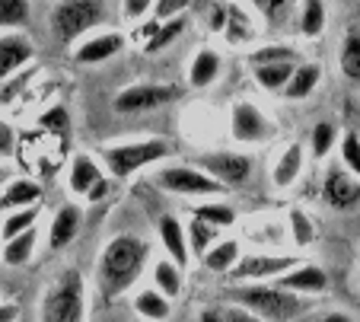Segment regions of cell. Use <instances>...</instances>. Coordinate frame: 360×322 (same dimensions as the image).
<instances>
[{"label":"cell","mask_w":360,"mask_h":322,"mask_svg":"<svg viewBox=\"0 0 360 322\" xmlns=\"http://www.w3.org/2000/svg\"><path fill=\"white\" fill-rule=\"evenodd\" d=\"M16 316H20V309L13 303H0V322H16Z\"/></svg>","instance_id":"7dc6e473"},{"label":"cell","mask_w":360,"mask_h":322,"mask_svg":"<svg viewBox=\"0 0 360 322\" xmlns=\"http://www.w3.org/2000/svg\"><path fill=\"white\" fill-rule=\"evenodd\" d=\"M35 243H39V233H35V230H29V233L10 240L7 246H4V252H0L4 265H26V262L32 259V252H35Z\"/></svg>","instance_id":"4316f807"},{"label":"cell","mask_w":360,"mask_h":322,"mask_svg":"<svg viewBox=\"0 0 360 322\" xmlns=\"http://www.w3.org/2000/svg\"><path fill=\"white\" fill-rule=\"evenodd\" d=\"M153 284H157V290H160L163 297L176 300V297L182 294V271H179L176 262L160 259L157 265H153Z\"/></svg>","instance_id":"d4e9b609"},{"label":"cell","mask_w":360,"mask_h":322,"mask_svg":"<svg viewBox=\"0 0 360 322\" xmlns=\"http://www.w3.org/2000/svg\"><path fill=\"white\" fill-rule=\"evenodd\" d=\"M105 13H109V7L96 4V0H64V4L51 7L48 22H51V32H55V39L61 45H74L83 32L99 26L105 20Z\"/></svg>","instance_id":"277c9868"},{"label":"cell","mask_w":360,"mask_h":322,"mask_svg":"<svg viewBox=\"0 0 360 322\" xmlns=\"http://www.w3.org/2000/svg\"><path fill=\"white\" fill-rule=\"evenodd\" d=\"M163 192L169 195H185V198H214V195L224 192L217 179H211L204 169H195V166H166L153 176Z\"/></svg>","instance_id":"8992f818"},{"label":"cell","mask_w":360,"mask_h":322,"mask_svg":"<svg viewBox=\"0 0 360 322\" xmlns=\"http://www.w3.org/2000/svg\"><path fill=\"white\" fill-rule=\"evenodd\" d=\"M230 128L233 137L243 144H255V141H268L271 137V124L252 103H236L230 109Z\"/></svg>","instance_id":"30bf717a"},{"label":"cell","mask_w":360,"mask_h":322,"mask_svg":"<svg viewBox=\"0 0 360 322\" xmlns=\"http://www.w3.org/2000/svg\"><path fill=\"white\" fill-rule=\"evenodd\" d=\"M338 67L351 83H360V29H351L345 35L338 51Z\"/></svg>","instance_id":"cb8c5ba5"},{"label":"cell","mask_w":360,"mask_h":322,"mask_svg":"<svg viewBox=\"0 0 360 322\" xmlns=\"http://www.w3.org/2000/svg\"><path fill=\"white\" fill-rule=\"evenodd\" d=\"M293 70H297V64L293 61H284V64H265V67H252V74H255V80L262 83L265 89H284L287 83H290Z\"/></svg>","instance_id":"83f0119b"},{"label":"cell","mask_w":360,"mask_h":322,"mask_svg":"<svg viewBox=\"0 0 360 322\" xmlns=\"http://www.w3.org/2000/svg\"><path fill=\"white\" fill-rule=\"evenodd\" d=\"M182 29H185V16H179V20H169V22H163V26L157 29V32L150 35V41H147V51L150 55H157V51H163L166 45H172V41L182 35Z\"/></svg>","instance_id":"836d02e7"},{"label":"cell","mask_w":360,"mask_h":322,"mask_svg":"<svg viewBox=\"0 0 360 322\" xmlns=\"http://www.w3.org/2000/svg\"><path fill=\"white\" fill-rule=\"evenodd\" d=\"M198 163H201V169L211 179H217L220 186H243L252 169V160L245 153H226V150L204 153Z\"/></svg>","instance_id":"9c48e42d"},{"label":"cell","mask_w":360,"mask_h":322,"mask_svg":"<svg viewBox=\"0 0 360 322\" xmlns=\"http://www.w3.org/2000/svg\"><path fill=\"white\" fill-rule=\"evenodd\" d=\"M35 58V45L20 32L0 35V86Z\"/></svg>","instance_id":"8fae6325"},{"label":"cell","mask_w":360,"mask_h":322,"mask_svg":"<svg viewBox=\"0 0 360 322\" xmlns=\"http://www.w3.org/2000/svg\"><path fill=\"white\" fill-rule=\"evenodd\" d=\"M150 259V243L143 236L122 233L102 246L99 262H96V281L105 300L122 297L128 288L143 274V265Z\"/></svg>","instance_id":"6da1fadb"},{"label":"cell","mask_w":360,"mask_h":322,"mask_svg":"<svg viewBox=\"0 0 360 322\" xmlns=\"http://www.w3.org/2000/svg\"><path fill=\"white\" fill-rule=\"evenodd\" d=\"M284 61H297V51L290 45H265L252 55V67H265V64H284Z\"/></svg>","instance_id":"d590c367"},{"label":"cell","mask_w":360,"mask_h":322,"mask_svg":"<svg viewBox=\"0 0 360 322\" xmlns=\"http://www.w3.org/2000/svg\"><path fill=\"white\" fill-rule=\"evenodd\" d=\"M102 166L96 163V157H89V153H80V157H74V163H70V172H68V186L74 195H80V198H89L93 195V188L102 182Z\"/></svg>","instance_id":"9a60e30c"},{"label":"cell","mask_w":360,"mask_h":322,"mask_svg":"<svg viewBox=\"0 0 360 322\" xmlns=\"http://www.w3.org/2000/svg\"><path fill=\"white\" fill-rule=\"evenodd\" d=\"M16 147V131L7 122H0V157H10Z\"/></svg>","instance_id":"ee69618b"},{"label":"cell","mask_w":360,"mask_h":322,"mask_svg":"<svg viewBox=\"0 0 360 322\" xmlns=\"http://www.w3.org/2000/svg\"><path fill=\"white\" fill-rule=\"evenodd\" d=\"M29 4L26 0H0V29H16L29 22Z\"/></svg>","instance_id":"1f68e13d"},{"label":"cell","mask_w":360,"mask_h":322,"mask_svg":"<svg viewBox=\"0 0 360 322\" xmlns=\"http://www.w3.org/2000/svg\"><path fill=\"white\" fill-rule=\"evenodd\" d=\"M224 32H226V41H230V45H245V41L252 39V26H249V20H245V13L239 7H230Z\"/></svg>","instance_id":"e575fe53"},{"label":"cell","mask_w":360,"mask_h":322,"mask_svg":"<svg viewBox=\"0 0 360 322\" xmlns=\"http://www.w3.org/2000/svg\"><path fill=\"white\" fill-rule=\"evenodd\" d=\"M150 7H153L150 0H128V4H124V16H128V20H141Z\"/></svg>","instance_id":"f6af8a7d"},{"label":"cell","mask_w":360,"mask_h":322,"mask_svg":"<svg viewBox=\"0 0 360 322\" xmlns=\"http://www.w3.org/2000/svg\"><path fill=\"white\" fill-rule=\"evenodd\" d=\"M86 319V281L80 271H64L45 288L39 322H83Z\"/></svg>","instance_id":"3957f363"},{"label":"cell","mask_w":360,"mask_h":322,"mask_svg":"<svg viewBox=\"0 0 360 322\" xmlns=\"http://www.w3.org/2000/svg\"><path fill=\"white\" fill-rule=\"evenodd\" d=\"M124 49V39L122 32H102V35H93V39L80 41L74 49V61L77 64H102V61H109V58H115L118 51Z\"/></svg>","instance_id":"5bb4252c"},{"label":"cell","mask_w":360,"mask_h":322,"mask_svg":"<svg viewBox=\"0 0 360 322\" xmlns=\"http://www.w3.org/2000/svg\"><path fill=\"white\" fill-rule=\"evenodd\" d=\"M278 288L300 294V297H319L328 290V274H326V268L313 265V262H300L293 271L278 278Z\"/></svg>","instance_id":"7c38bea8"},{"label":"cell","mask_w":360,"mask_h":322,"mask_svg":"<svg viewBox=\"0 0 360 322\" xmlns=\"http://www.w3.org/2000/svg\"><path fill=\"white\" fill-rule=\"evenodd\" d=\"M322 29H326V4H322V0L303 4V7H300V32H303L306 39H316V35H322Z\"/></svg>","instance_id":"f1b7e54d"},{"label":"cell","mask_w":360,"mask_h":322,"mask_svg":"<svg viewBox=\"0 0 360 322\" xmlns=\"http://www.w3.org/2000/svg\"><path fill=\"white\" fill-rule=\"evenodd\" d=\"M322 195H326L328 207L347 211V207L360 205V179H357V176H351L347 169H332V172L326 176Z\"/></svg>","instance_id":"4fadbf2b"},{"label":"cell","mask_w":360,"mask_h":322,"mask_svg":"<svg viewBox=\"0 0 360 322\" xmlns=\"http://www.w3.org/2000/svg\"><path fill=\"white\" fill-rule=\"evenodd\" d=\"M198 322H259L249 309L236 307V303H217V307L201 309Z\"/></svg>","instance_id":"f546056e"},{"label":"cell","mask_w":360,"mask_h":322,"mask_svg":"<svg viewBox=\"0 0 360 322\" xmlns=\"http://www.w3.org/2000/svg\"><path fill=\"white\" fill-rule=\"evenodd\" d=\"M195 220H204V224H211L217 230V226L236 224V211L230 205H220V201H204V205L195 207Z\"/></svg>","instance_id":"4dcf8cb0"},{"label":"cell","mask_w":360,"mask_h":322,"mask_svg":"<svg viewBox=\"0 0 360 322\" xmlns=\"http://www.w3.org/2000/svg\"><path fill=\"white\" fill-rule=\"evenodd\" d=\"M41 201V188L32 179H10L4 192H0V211H22L35 207Z\"/></svg>","instance_id":"ac0fdd59"},{"label":"cell","mask_w":360,"mask_h":322,"mask_svg":"<svg viewBox=\"0 0 360 322\" xmlns=\"http://www.w3.org/2000/svg\"><path fill=\"white\" fill-rule=\"evenodd\" d=\"M230 303L249 309L259 322H300L309 316V297L290 294L278 284H239L230 290Z\"/></svg>","instance_id":"7a4b0ae2"},{"label":"cell","mask_w":360,"mask_h":322,"mask_svg":"<svg viewBox=\"0 0 360 322\" xmlns=\"http://www.w3.org/2000/svg\"><path fill=\"white\" fill-rule=\"evenodd\" d=\"M287 220H290V233H293V243L297 246H309V243L316 240V226H313V220L306 217L300 207H293L290 214H287Z\"/></svg>","instance_id":"8d00e7d4"},{"label":"cell","mask_w":360,"mask_h":322,"mask_svg":"<svg viewBox=\"0 0 360 322\" xmlns=\"http://www.w3.org/2000/svg\"><path fill=\"white\" fill-rule=\"evenodd\" d=\"M300 322H354V316L345 313V309H326V313H309V316H303Z\"/></svg>","instance_id":"b9f144b4"},{"label":"cell","mask_w":360,"mask_h":322,"mask_svg":"<svg viewBox=\"0 0 360 322\" xmlns=\"http://www.w3.org/2000/svg\"><path fill=\"white\" fill-rule=\"evenodd\" d=\"M160 246L166 249L169 262H176V265H188V259H191L188 233H185V226L179 224L172 214H166V217L160 220Z\"/></svg>","instance_id":"2e32d148"},{"label":"cell","mask_w":360,"mask_h":322,"mask_svg":"<svg viewBox=\"0 0 360 322\" xmlns=\"http://www.w3.org/2000/svg\"><path fill=\"white\" fill-rule=\"evenodd\" d=\"M153 10H157V16L163 22L179 20V16H182V10H185V0H160V4H153Z\"/></svg>","instance_id":"60d3db41"},{"label":"cell","mask_w":360,"mask_h":322,"mask_svg":"<svg viewBox=\"0 0 360 322\" xmlns=\"http://www.w3.org/2000/svg\"><path fill=\"white\" fill-rule=\"evenodd\" d=\"M300 262L293 255H243L230 271V278L239 284H268L271 278H284Z\"/></svg>","instance_id":"52a82bcc"},{"label":"cell","mask_w":360,"mask_h":322,"mask_svg":"<svg viewBox=\"0 0 360 322\" xmlns=\"http://www.w3.org/2000/svg\"><path fill=\"white\" fill-rule=\"evenodd\" d=\"M300 169H303V147H300V144L284 147V153L278 157V163H274V172H271L274 186H278V188L293 186V182H297V176H300Z\"/></svg>","instance_id":"44dd1931"},{"label":"cell","mask_w":360,"mask_h":322,"mask_svg":"<svg viewBox=\"0 0 360 322\" xmlns=\"http://www.w3.org/2000/svg\"><path fill=\"white\" fill-rule=\"evenodd\" d=\"M255 7H259V13L265 16L268 22H281L290 16V4H284V0H262Z\"/></svg>","instance_id":"ab89813d"},{"label":"cell","mask_w":360,"mask_h":322,"mask_svg":"<svg viewBox=\"0 0 360 322\" xmlns=\"http://www.w3.org/2000/svg\"><path fill=\"white\" fill-rule=\"evenodd\" d=\"M80 207L77 205H61L58 207V214L51 217V233H48V246L55 249H68L70 243H74L77 230H80Z\"/></svg>","instance_id":"e0dca14e"},{"label":"cell","mask_w":360,"mask_h":322,"mask_svg":"<svg viewBox=\"0 0 360 322\" xmlns=\"http://www.w3.org/2000/svg\"><path fill=\"white\" fill-rule=\"evenodd\" d=\"M134 313L147 322H166L172 316V300L160 294L157 288L137 290L134 294Z\"/></svg>","instance_id":"d6986e66"},{"label":"cell","mask_w":360,"mask_h":322,"mask_svg":"<svg viewBox=\"0 0 360 322\" xmlns=\"http://www.w3.org/2000/svg\"><path fill=\"white\" fill-rule=\"evenodd\" d=\"M39 214H41L39 205H35V207H22V211H10L7 217H4L0 236L10 243V240H16V236H22V233H29V230H35V220H39Z\"/></svg>","instance_id":"484cf974"},{"label":"cell","mask_w":360,"mask_h":322,"mask_svg":"<svg viewBox=\"0 0 360 322\" xmlns=\"http://www.w3.org/2000/svg\"><path fill=\"white\" fill-rule=\"evenodd\" d=\"M109 192H112V182H109V179H102V182L93 188V195H89L86 201H99V198H105V195H109Z\"/></svg>","instance_id":"bcb514c9"},{"label":"cell","mask_w":360,"mask_h":322,"mask_svg":"<svg viewBox=\"0 0 360 322\" xmlns=\"http://www.w3.org/2000/svg\"><path fill=\"white\" fill-rule=\"evenodd\" d=\"M41 124H45V128H51V131H68V112H64V109L45 112V115H41Z\"/></svg>","instance_id":"7bdbcfd3"},{"label":"cell","mask_w":360,"mask_h":322,"mask_svg":"<svg viewBox=\"0 0 360 322\" xmlns=\"http://www.w3.org/2000/svg\"><path fill=\"white\" fill-rule=\"evenodd\" d=\"M163 157H169V144L160 137L150 141H134V144H118V147H105L102 150V163L109 166V172L115 179H128L134 172H141L143 166L160 163Z\"/></svg>","instance_id":"5b68a950"},{"label":"cell","mask_w":360,"mask_h":322,"mask_svg":"<svg viewBox=\"0 0 360 322\" xmlns=\"http://www.w3.org/2000/svg\"><path fill=\"white\" fill-rule=\"evenodd\" d=\"M214 233H217V230H214L211 224H204V220H195L191 217V224H188V249L195 255H207L211 252V240H214Z\"/></svg>","instance_id":"d6a6232c"},{"label":"cell","mask_w":360,"mask_h":322,"mask_svg":"<svg viewBox=\"0 0 360 322\" xmlns=\"http://www.w3.org/2000/svg\"><path fill=\"white\" fill-rule=\"evenodd\" d=\"M172 99H176V86H166V83H134V86H124L115 96V112L137 115V112L160 109V105L172 103Z\"/></svg>","instance_id":"ba28073f"},{"label":"cell","mask_w":360,"mask_h":322,"mask_svg":"<svg viewBox=\"0 0 360 322\" xmlns=\"http://www.w3.org/2000/svg\"><path fill=\"white\" fill-rule=\"evenodd\" d=\"M217 77H220V55L214 49H201L188 67V83L195 89H201V86H211Z\"/></svg>","instance_id":"ffe728a7"},{"label":"cell","mask_w":360,"mask_h":322,"mask_svg":"<svg viewBox=\"0 0 360 322\" xmlns=\"http://www.w3.org/2000/svg\"><path fill=\"white\" fill-rule=\"evenodd\" d=\"M239 262V243L236 240H224L217 246H211V252L204 255V268L211 274H230Z\"/></svg>","instance_id":"603a6c76"},{"label":"cell","mask_w":360,"mask_h":322,"mask_svg":"<svg viewBox=\"0 0 360 322\" xmlns=\"http://www.w3.org/2000/svg\"><path fill=\"white\" fill-rule=\"evenodd\" d=\"M341 160H345L347 172L360 179V137L357 134H345V137H341Z\"/></svg>","instance_id":"f35d334b"},{"label":"cell","mask_w":360,"mask_h":322,"mask_svg":"<svg viewBox=\"0 0 360 322\" xmlns=\"http://www.w3.org/2000/svg\"><path fill=\"white\" fill-rule=\"evenodd\" d=\"M338 144V131L332 128L328 122H319L313 128V157L316 160H322V157H328V150Z\"/></svg>","instance_id":"74e56055"},{"label":"cell","mask_w":360,"mask_h":322,"mask_svg":"<svg viewBox=\"0 0 360 322\" xmlns=\"http://www.w3.org/2000/svg\"><path fill=\"white\" fill-rule=\"evenodd\" d=\"M319 77H322V67H319V64H297V70H293L290 83L284 86L287 99H306L316 86H319Z\"/></svg>","instance_id":"7402d4cb"}]
</instances>
